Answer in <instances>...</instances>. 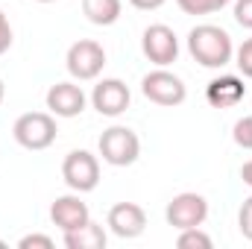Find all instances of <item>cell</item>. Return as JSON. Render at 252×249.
Instances as JSON below:
<instances>
[{"label": "cell", "mask_w": 252, "mask_h": 249, "mask_svg": "<svg viewBox=\"0 0 252 249\" xmlns=\"http://www.w3.org/2000/svg\"><path fill=\"white\" fill-rule=\"evenodd\" d=\"M188 53L202 67H226L235 59V44L223 27L199 24L188 32Z\"/></svg>", "instance_id": "cell-1"}, {"label": "cell", "mask_w": 252, "mask_h": 249, "mask_svg": "<svg viewBox=\"0 0 252 249\" xmlns=\"http://www.w3.org/2000/svg\"><path fill=\"white\" fill-rule=\"evenodd\" d=\"M97 147H100L103 161L112 164V167H129L141 156V138L129 126H109L100 135V144Z\"/></svg>", "instance_id": "cell-2"}, {"label": "cell", "mask_w": 252, "mask_h": 249, "mask_svg": "<svg viewBox=\"0 0 252 249\" xmlns=\"http://www.w3.org/2000/svg\"><path fill=\"white\" fill-rule=\"evenodd\" d=\"M56 118L50 112H27L12 126L15 141L24 150H47L56 141Z\"/></svg>", "instance_id": "cell-3"}, {"label": "cell", "mask_w": 252, "mask_h": 249, "mask_svg": "<svg viewBox=\"0 0 252 249\" xmlns=\"http://www.w3.org/2000/svg\"><path fill=\"white\" fill-rule=\"evenodd\" d=\"M64 67L73 79L79 82H88V79H97L106 67V50L103 44L91 41V38H79L67 47V56H64Z\"/></svg>", "instance_id": "cell-4"}, {"label": "cell", "mask_w": 252, "mask_h": 249, "mask_svg": "<svg viewBox=\"0 0 252 249\" xmlns=\"http://www.w3.org/2000/svg\"><path fill=\"white\" fill-rule=\"evenodd\" d=\"M141 91H144V97L150 100V103H156V106H182L185 103V97H188V88H185V82L176 76V73H170L167 67H156V70H150L144 79H141Z\"/></svg>", "instance_id": "cell-5"}, {"label": "cell", "mask_w": 252, "mask_h": 249, "mask_svg": "<svg viewBox=\"0 0 252 249\" xmlns=\"http://www.w3.org/2000/svg\"><path fill=\"white\" fill-rule=\"evenodd\" d=\"M64 185L76 193H88L100 185V161L88 150H70L62 161Z\"/></svg>", "instance_id": "cell-6"}, {"label": "cell", "mask_w": 252, "mask_h": 249, "mask_svg": "<svg viewBox=\"0 0 252 249\" xmlns=\"http://www.w3.org/2000/svg\"><path fill=\"white\" fill-rule=\"evenodd\" d=\"M164 217H167V226H173L176 232L202 226L205 217H208V199H205L202 193H193V190L176 193V196L167 202Z\"/></svg>", "instance_id": "cell-7"}, {"label": "cell", "mask_w": 252, "mask_h": 249, "mask_svg": "<svg viewBox=\"0 0 252 249\" xmlns=\"http://www.w3.org/2000/svg\"><path fill=\"white\" fill-rule=\"evenodd\" d=\"M141 50L144 56L158 67H167L179 59V38L167 24H153L141 35Z\"/></svg>", "instance_id": "cell-8"}, {"label": "cell", "mask_w": 252, "mask_h": 249, "mask_svg": "<svg viewBox=\"0 0 252 249\" xmlns=\"http://www.w3.org/2000/svg\"><path fill=\"white\" fill-rule=\"evenodd\" d=\"M132 103V94H129V85L118 76H109V79H100L91 91V106L103 115V118H121Z\"/></svg>", "instance_id": "cell-9"}, {"label": "cell", "mask_w": 252, "mask_h": 249, "mask_svg": "<svg viewBox=\"0 0 252 249\" xmlns=\"http://www.w3.org/2000/svg\"><path fill=\"white\" fill-rule=\"evenodd\" d=\"M47 109L53 118H79L85 112V91L76 85V82H56L47 88V97H44Z\"/></svg>", "instance_id": "cell-10"}, {"label": "cell", "mask_w": 252, "mask_h": 249, "mask_svg": "<svg viewBox=\"0 0 252 249\" xmlns=\"http://www.w3.org/2000/svg\"><path fill=\"white\" fill-rule=\"evenodd\" d=\"M50 220H53V226L64 235V232L82 229V226L91 220V211H88V205L79 199V193L73 190V193H64V196H56V199H53V205H50Z\"/></svg>", "instance_id": "cell-11"}, {"label": "cell", "mask_w": 252, "mask_h": 249, "mask_svg": "<svg viewBox=\"0 0 252 249\" xmlns=\"http://www.w3.org/2000/svg\"><path fill=\"white\" fill-rule=\"evenodd\" d=\"M106 226L112 229V235L124 238V241H132L138 235H144L147 229V214L141 205L135 202H118L109 208V217H106Z\"/></svg>", "instance_id": "cell-12"}, {"label": "cell", "mask_w": 252, "mask_h": 249, "mask_svg": "<svg viewBox=\"0 0 252 249\" xmlns=\"http://www.w3.org/2000/svg\"><path fill=\"white\" fill-rule=\"evenodd\" d=\"M244 97H247V85H244L241 76H232V73L217 76V79H211V82L205 85V100H208L214 109H232V106H238Z\"/></svg>", "instance_id": "cell-13"}, {"label": "cell", "mask_w": 252, "mask_h": 249, "mask_svg": "<svg viewBox=\"0 0 252 249\" xmlns=\"http://www.w3.org/2000/svg\"><path fill=\"white\" fill-rule=\"evenodd\" d=\"M64 247L67 249H106V229L100 226V223H94V220H88L82 229H76V232H64Z\"/></svg>", "instance_id": "cell-14"}, {"label": "cell", "mask_w": 252, "mask_h": 249, "mask_svg": "<svg viewBox=\"0 0 252 249\" xmlns=\"http://www.w3.org/2000/svg\"><path fill=\"white\" fill-rule=\"evenodd\" d=\"M121 12H124L121 0H82V15L94 27H112V24H118Z\"/></svg>", "instance_id": "cell-15"}, {"label": "cell", "mask_w": 252, "mask_h": 249, "mask_svg": "<svg viewBox=\"0 0 252 249\" xmlns=\"http://www.w3.org/2000/svg\"><path fill=\"white\" fill-rule=\"evenodd\" d=\"M176 247L179 249H211V238H208L199 226H193V229H182V232H179Z\"/></svg>", "instance_id": "cell-16"}, {"label": "cell", "mask_w": 252, "mask_h": 249, "mask_svg": "<svg viewBox=\"0 0 252 249\" xmlns=\"http://www.w3.org/2000/svg\"><path fill=\"white\" fill-rule=\"evenodd\" d=\"M176 3L185 15H211V12H220L229 0H176Z\"/></svg>", "instance_id": "cell-17"}, {"label": "cell", "mask_w": 252, "mask_h": 249, "mask_svg": "<svg viewBox=\"0 0 252 249\" xmlns=\"http://www.w3.org/2000/svg\"><path fill=\"white\" fill-rule=\"evenodd\" d=\"M232 138H235V144L241 150H252V115H244L232 126Z\"/></svg>", "instance_id": "cell-18"}, {"label": "cell", "mask_w": 252, "mask_h": 249, "mask_svg": "<svg viewBox=\"0 0 252 249\" xmlns=\"http://www.w3.org/2000/svg\"><path fill=\"white\" fill-rule=\"evenodd\" d=\"M235 64H238V70H241L247 79H252V38H247V41L235 50Z\"/></svg>", "instance_id": "cell-19"}, {"label": "cell", "mask_w": 252, "mask_h": 249, "mask_svg": "<svg viewBox=\"0 0 252 249\" xmlns=\"http://www.w3.org/2000/svg\"><path fill=\"white\" fill-rule=\"evenodd\" d=\"M238 226H241V235L252 241V196L244 199V205H241V211H238Z\"/></svg>", "instance_id": "cell-20"}, {"label": "cell", "mask_w": 252, "mask_h": 249, "mask_svg": "<svg viewBox=\"0 0 252 249\" xmlns=\"http://www.w3.org/2000/svg\"><path fill=\"white\" fill-rule=\"evenodd\" d=\"M235 21L244 30H252V0H235Z\"/></svg>", "instance_id": "cell-21"}, {"label": "cell", "mask_w": 252, "mask_h": 249, "mask_svg": "<svg viewBox=\"0 0 252 249\" xmlns=\"http://www.w3.org/2000/svg\"><path fill=\"white\" fill-rule=\"evenodd\" d=\"M18 247L21 249H53V238H47V235H27V238L18 241Z\"/></svg>", "instance_id": "cell-22"}, {"label": "cell", "mask_w": 252, "mask_h": 249, "mask_svg": "<svg viewBox=\"0 0 252 249\" xmlns=\"http://www.w3.org/2000/svg\"><path fill=\"white\" fill-rule=\"evenodd\" d=\"M12 24H9V18H6V12L0 9V56L3 53H9V47H12Z\"/></svg>", "instance_id": "cell-23"}, {"label": "cell", "mask_w": 252, "mask_h": 249, "mask_svg": "<svg viewBox=\"0 0 252 249\" xmlns=\"http://www.w3.org/2000/svg\"><path fill=\"white\" fill-rule=\"evenodd\" d=\"M135 9H141V12H153V9H158V6H164L167 0H129Z\"/></svg>", "instance_id": "cell-24"}, {"label": "cell", "mask_w": 252, "mask_h": 249, "mask_svg": "<svg viewBox=\"0 0 252 249\" xmlns=\"http://www.w3.org/2000/svg\"><path fill=\"white\" fill-rule=\"evenodd\" d=\"M241 179H244V185L252 187V161H247V164L241 167Z\"/></svg>", "instance_id": "cell-25"}, {"label": "cell", "mask_w": 252, "mask_h": 249, "mask_svg": "<svg viewBox=\"0 0 252 249\" xmlns=\"http://www.w3.org/2000/svg\"><path fill=\"white\" fill-rule=\"evenodd\" d=\"M3 97H6V85H3V79H0V103H3Z\"/></svg>", "instance_id": "cell-26"}, {"label": "cell", "mask_w": 252, "mask_h": 249, "mask_svg": "<svg viewBox=\"0 0 252 249\" xmlns=\"http://www.w3.org/2000/svg\"><path fill=\"white\" fill-rule=\"evenodd\" d=\"M35 3H56V0H35Z\"/></svg>", "instance_id": "cell-27"}, {"label": "cell", "mask_w": 252, "mask_h": 249, "mask_svg": "<svg viewBox=\"0 0 252 249\" xmlns=\"http://www.w3.org/2000/svg\"><path fill=\"white\" fill-rule=\"evenodd\" d=\"M0 247H6V244H3V241H0Z\"/></svg>", "instance_id": "cell-28"}]
</instances>
